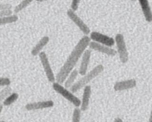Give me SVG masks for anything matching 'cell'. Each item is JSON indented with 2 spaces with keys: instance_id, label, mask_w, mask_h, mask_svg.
I'll return each mask as SVG.
<instances>
[{
  "instance_id": "obj_21",
  "label": "cell",
  "mask_w": 152,
  "mask_h": 122,
  "mask_svg": "<svg viewBox=\"0 0 152 122\" xmlns=\"http://www.w3.org/2000/svg\"><path fill=\"white\" fill-rule=\"evenodd\" d=\"M80 1H81V0H72L71 4V10H73L74 11H77L79 8V6H80Z\"/></svg>"
},
{
  "instance_id": "obj_28",
  "label": "cell",
  "mask_w": 152,
  "mask_h": 122,
  "mask_svg": "<svg viewBox=\"0 0 152 122\" xmlns=\"http://www.w3.org/2000/svg\"><path fill=\"white\" fill-rule=\"evenodd\" d=\"M131 1H136L137 0H131Z\"/></svg>"
},
{
  "instance_id": "obj_18",
  "label": "cell",
  "mask_w": 152,
  "mask_h": 122,
  "mask_svg": "<svg viewBox=\"0 0 152 122\" xmlns=\"http://www.w3.org/2000/svg\"><path fill=\"white\" fill-rule=\"evenodd\" d=\"M34 1V0H22L14 7V12L15 13H19V12L22 11V10L26 8L28 6H29Z\"/></svg>"
},
{
  "instance_id": "obj_22",
  "label": "cell",
  "mask_w": 152,
  "mask_h": 122,
  "mask_svg": "<svg viewBox=\"0 0 152 122\" xmlns=\"http://www.w3.org/2000/svg\"><path fill=\"white\" fill-rule=\"evenodd\" d=\"M10 80L7 77H0V86H10Z\"/></svg>"
},
{
  "instance_id": "obj_6",
  "label": "cell",
  "mask_w": 152,
  "mask_h": 122,
  "mask_svg": "<svg viewBox=\"0 0 152 122\" xmlns=\"http://www.w3.org/2000/svg\"><path fill=\"white\" fill-rule=\"evenodd\" d=\"M38 55L39 57V60L41 61L43 68H44L45 73L48 80L50 83H53V82L56 81V77H55L54 73H53V69H52L47 54H46L45 52L41 51Z\"/></svg>"
},
{
  "instance_id": "obj_20",
  "label": "cell",
  "mask_w": 152,
  "mask_h": 122,
  "mask_svg": "<svg viewBox=\"0 0 152 122\" xmlns=\"http://www.w3.org/2000/svg\"><path fill=\"white\" fill-rule=\"evenodd\" d=\"M80 120H81V110L79 108V107H76L73 112L72 121L80 122Z\"/></svg>"
},
{
  "instance_id": "obj_9",
  "label": "cell",
  "mask_w": 152,
  "mask_h": 122,
  "mask_svg": "<svg viewBox=\"0 0 152 122\" xmlns=\"http://www.w3.org/2000/svg\"><path fill=\"white\" fill-rule=\"evenodd\" d=\"M53 105H54V103L53 101H43L29 103V104H27L25 107L28 111H34V110L50 108V107H53Z\"/></svg>"
},
{
  "instance_id": "obj_26",
  "label": "cell",
  "mask_w": 152,
  "mask_h": 122,
  "mask_svg": "<svg viewBox=\"0 0 152 122\" xmlns=\"http://www.w3.org/2000/svg\"><path fill=\"white\" fill-rule=\"evenodd\" d=\"M3 110V104H0V114H1V111H2Z\"/></svg>"
},
{
  "instance_id": "obj_14",
  "label": "cell",
  "mask_w": 152,
  "mask_h": 122,
  "mask_svg": "<svg viewBox=\"0 0 152 122\" xmlns=\"http://www.w3.org/2000/svg\"><path fill=\"white\" fill-rule=\"evenodd\" d=\"M49 41H50V38H49L48 36H44V37H42L39 41L35 45V46L33 47L31 51V55L32 56H37L42 51L43 48L49 43Z\"/></svg>"
},
{
  "instance_id": "obj_10",
  "label": "cell",
  "mask_w": 152,
  "mask_h": 122,
  "mask_svg": "<svg viewBox=\"0 0 152 122\" xmlns=\"http://www.w3.org/2000/svg\"><path fill=\"white\" fill-rule=\"evenodd\" d=\"M91 57V51L88 49H86L82 55V61L80 63V69H79L78 73L81 74L82 76L84 75L87 73L88 67L89 62H90Z\"/></svg>"
},
{
  "instance_id": "obj_4",
  "label": "cell",
  "mask_w": 152,
  "mask_h": 122,
  "mask_svg": "<svg viewBox=\"0 0 152 122\" xmlns=\"http://www.w3.org/2000/svg\"><path fill=\"white\" fill-rule=\"evenodd\" d=\"M115 43L117 44V53H118L120 60L123 63H126L129 61V54L126 46V41H125L124 36L122 34H117L115 36Z\"/></svg>"
},
{
  "instance_id": "obj_19",
  "label": "cell",
  "mask_w": 152,
  "mask_h": 122,
  "mask_svg": "<svg viewBox=\"0 0 152 122\" xmlns=\"http://www.w3.org/2000/svg\"><path fill=\"white\" fill-rule=\"evenodd\" d=\"M11 92L12 89L9 86H4V89H2L0 91V104H1V102H3V101L5 99L6 97H7V95H10V94L11 93Z\"/></svg>"
},
{
  "instance_id": "obj_13",
  "label": "cell",
  "mask_w": 152,
  "mask_h": 122,
  "mask_svg": "<svg viewBox=\"0 0 152 122\" xmlns=\"http://www.w3.org/2000/svg\"><path fill=\"white\" fill-rule=\"evenodd\" d=\"M143 13L145 19L148 22H152V12L148 0H138Z\"/></svg>"
},
{
  "instance_id": "obj_17",
  "label": "cell",
  "mask_w": 152,
  "mask_h": 122,
  "mask_svg": "<svg viewBox=\"0 0 152 122\" xmlns=\"http://www.w3.org/2000/svg\"><path fill=\"white\" fill-rule=\"evenodd\" d=\"M19 17L17 15H10L8 16H4V17H0V25H7V24H11L13 22H16L18 21Z\"/></svg>"
},
{
  "instance_id": "obj_12",
  "label": "cell",
  "mask_w": 152,
  "mask_h": 122,
  "mask_svg": "<svg viewBox=\"0 0 152 122\" xmlns=\"http://www.w3.org/2000/svg\"><path fill=\"white\" fill-rule=\"evenodd\" d=\"M84 90H83V99L81 101V111H86L88 109L89 103H90L91 97V86H89L88 84L84 86Z\"/></svg>"
},
{
  "instance_id": "obj_15",
  "label": "cell",
  "mask_w": 152,
  "mask_h": 122,
  "mask_svg": "<svg viewBox=\"0 0 152 122\" xmlns=\"http://www.w3.org/2000/svg\"><path fill=\"white\" fill-rule=\"evenodd\" d=\"M78 74V70L77 69H73L72 71L69 73L68 77L65 78V81H64L65 88H67V89L71 88V86H72V85L74 84V82H75V80L76 78H77Z\"/></svg>"
},
{
  "instance_id": "obj_24",
  "label": "cell",
  "mask_w": 152,
  "mask_h": 122,
  "mask_svg": "<svg viewBox=\"0 0 152 122\" xmlns=\"http://www.w3.org/2000/svg\"><path fill=\"white\" fill-rule=\"evenodd\" d=\"M12 5L10 4H4L1 3L0 4V10H5V9H11Z\"/></svg>"
},
{
  "instance_id": "obj_16",
  "label": "cell",
  "mask_w": 152,
  "mask_h": 122,
  "mask_svg": "<svg viewBox=\"0 0 152 122\" xmlns=\"http://www.w3.org/2000/svg\"><path fill=\"white\" fill-rule=\"evenodd\" d=\"M18 98H19V94L16 93V92L10 93V95H7V96L6 97L5 99L3 101V106L8 107V106L13 104L14 102H16V101H17Z\"/></svg>"
},
{
  "instance_id": "obj_11",
  "label": "cell",
  "mask_w": 152,
  "mask_h": 122,
  "mask_svg": "<svg viewBox=\"0 0 152 122\" xmlns=\"http://www.w3.org/2000/svg\"><path fill=\"white\" fill-rule=\"evenodd\" d=\"M137 86V81L134 79H129L126 80L117 81L114 83V89L115 91L128 90L134 88Z\"/></svg>"
},
{
  "instance_id": "obj_5",
  "label": "cell",
  "mask_w": 152,
  "mask_h": 122,
  "mask_svg": "<svg viewBox=\"0 0 152 122\" xmlns=\"http://www.w3.org/2000/svg\"><path fill=\"white\" fill-rule=\"evenodd\" d=\"M67 16L68 17L77 25L79 28V29L85 34V35H88L91 33L90 28L84 22V21L76 13L75 11H74L71 9L67 10Z\"/></svg>"
},
{
  "instance_id": "obj_23",
  "label": "cell",
  "mask_w": 152,
  "mask_h": 122,
  "mask_svg": "<svg viewBox=\"0 0 152 122\" xmlns=\"http://www.w3.org/2000/svg\"><path fill=\"white\" fill-rule=\"evenodd\" d=\"M13 14V11L11 9H5V10H0V17H4V16H8Z\"/></svg>"
},
{
  "instance_id": "obj_2",
  "label": "cell",
  "mask_w": 152,
  "mask_h": 122,
  "mask_svg": "<svg viewBox=\"0 0 152 122\" xmlns=\"http://www.w3.org/2000/svg\"><path fill=\"white\" fill-rule=\"evenodd\" d=\"M103 71L104 66L102 64H99V65H97L96 66H95L88 73H86L84 75H83V77H82L80 80H77L75 83H74V84L70 88L71 89V92H72L73 93H75V92H78L80 89H83L84 86L88 84L93 79H94L95 77L99 76Z\"/></svg>"
},
{
  "instance_id": "obj_3",
  "label": "cell",
  "mask_w": 152,
  "mask_h": 122,
  "mask_svg": "<svg viewBox=\"0 0 152 122\" xmlns=\"http://www.w3.org/2000/svg\"><path fill=\"white\" fill-rule=\"evenodd\" d=\"M53 90L60 95H62L63 98H65L67 101L71 102L73 105L75 107H80L81 101L80 98H77L75 95H74L72 92L68 90L65 86H62V84L57 82H53Z\"/></svg>"
},
{
  "instance_id": "obj_7",
  "label": "cell",
  "mask_w": 152,
  "mask_h": 122,
  "mask_svg": "<svg viewBox=\"0 0 152 122\" xmlns=\"http://www.w3.org/2000/svg\"><path fill=\"white\" fill-rule=\"evenodd\" d=\"M89 38H90L91 41L96 42V43L109 46V47H111V46H113L115 44V40H114L113 37L105 35V34H101V33L97 32V31L91 32Z\"/></svg>"
},
{
  "instance_id": "obj_27",
  "label": "cell",
  "mask_w": 152,
  "mask_h": 122,
  "mask_svg": "<svg viewBox=\"0 0 152 122\" xmlns=\"http://www.w3.org/2000/svg\"><path fill=\"white\" fill-rule=\"evenodd\" d=\"M36 1H37V2H43V1H47V0H36Z\"/></svg>"
},
{
  "instance_id": "obj_1",
  "label": "cell",
  "mask_w": 152,
  "mask_h": 122,
  "mask_svg": "<svg viewBox=\"0 0 152 122\" xmlns=\"http://www.w3.org/2000/svg\"><path fill=\"white\" fill-rule=\"evenodd\" d=\"M90 41L91 40L89 37H88V35H84L80 39V41L77 43V44L74 48L72 51L71 52L69 56L68 57L65 63L61 67L60 70L57 73L56 76H55L56 81L57 83H61V84L64 83L65 78L68 77L69 73L74 69V67L76 66L77 63L78 62L79 60L81 58L83 52L88 47V44Z\"/></svg>"
},
{
  "instance_id": "obj_25",
  "label": "cell",
  "mask_w": 152,
  "mask_h": 122,
  "mask_svg": "<svg viewBox=\"0 0 152 122\" xmlns=\"http://www.w3.org/2000/svg\"><path fill=\"white\" fill-rule=\"evenodd\" d=\"M114 121L115 122H123V119L120 118H117L114 119Z\"/></svg>"
},
{
  "instance_id": "obj_8",
  "label": "cell",
  "mask_w": 152,
  "mask_h": 122,
  "mask_svg": "<svg viewBox=\"0 0 152 122\" xmlns=\"http://www.w3.org/2000/svg\"><path fill=\"white\" fill-rule=\"evenodd\" d=\"M88 47L90 48L91 50L96 51L100 52V53L104 54H107L108 56H115L117 54V51L115 49H112V48L109 47V46H105V45L100 44L96 42L91 41V40L90 43L88 44Z\"/></svg>"
}]
</instances>
